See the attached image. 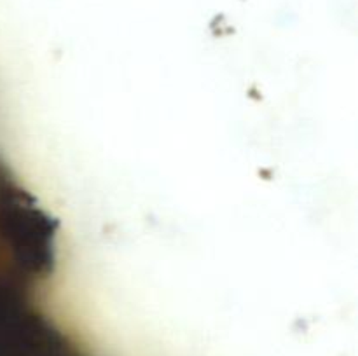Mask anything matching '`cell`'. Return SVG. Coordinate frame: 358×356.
I'll use <instances>...</instances> for the list:
<instances>
[{"mask_svg": "<svg viewBox=\"0 0 358 356\" xmlns=\"http://www.w3.org/2000/svg\"><path fill=\"white\" fill-rule=\"evenodd\" d=\"M0 356H87L48 325H37L0 346Z\"/></svg>", "mask_w": 358, "mask_h": 356, "instance_id": "cell-1", "label": "cell"}]
</instances>
